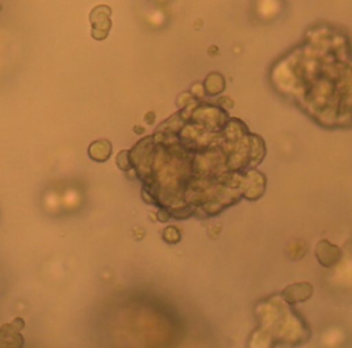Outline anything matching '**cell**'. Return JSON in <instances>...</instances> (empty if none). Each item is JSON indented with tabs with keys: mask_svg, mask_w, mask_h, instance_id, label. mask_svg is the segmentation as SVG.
<instances>
[{
	"mask_svg": "<svg viewBox=\"0 0 352 348\" xmlns=\"http://www.w3.org/2000/svg\"><path fill=\"white\" fill-rule=\"evenodd\" d=\"M349 58L348 33L329 22L315 23L300 44L274 63L271 81L318 122H324L330 113L349 118Z\"/></svg>",
	"mask_w": 352,
	"mask_h": 348,
	"instance_id": "1",
	"label": "cell"
},
{
	"mask_svg": "<svg viewBox=\"0 0 352 348\" xmlns=\"http://www.w3.org/2000/svg\"><path fill=\"white\" fill-rule=\"evenodd\" d=\"M111 8L106 4L95 6L89 12V22L92 26L91 34L95 40H104L111 29Z\"/></svg>",
	"mask_w": 352,
	"mask_h": 348,
	"instance_id": "2",
	"label": "cell"
},
{
	"mask_svg": "<svg viewBox=\"0 0 352 348\" xmlns=\"http://www.w3.org/2000/svg\"><path fill=\"white\" fill-rule=\"evenodd\" d=\"M312 294V285L309 283H297L286 287L282 293L285 300L290 304L298 303V301H305L309 298Z\"/></svg>",
	"mask_w": 352,
	"mask_h": 348,
	"instance_id": "3",
	"label": "cell"
},
{
	"mask_svg": "<svg viewBox=\"0 0 352 348\" xmlns=\"http://www.w3.org/2000/svg\"><path fill=\"white\" fill-rule=\"evenodd\" d=\"M316 254H318V260L324 267H330L331 264H334L338 260L340 249L327 241H320L316 248Z\"/></svg>",
	"mask_w": 352,
	"mask_h": 348,
	"instance_id": "4",
	"label": "cell"
},
{
	"mask_svg": "<svg viewBox=\"0 0 352 348\" xmlns=\"http://www.w3.org/2000/svg\"><path fill=\"white\" fill-rule=\"evenodd\" d=\"M88 154L92 160L103 162L106 161L110 154H111V143L106 139H100V140H95L91 143L89 149H88Z\"/></svg>",
	"mask_w": 352,
	"mask_h": 348,
	"instance_id": "5",
	"label": "cell"
},
{
	"mask_svg": "<svg viewBox=\"0 0 352 348\" xmlns=\"http://www.w3.org/2000/svg\"><path fill=\"white\" fill-rule=\"evenodd\" d=\"M204 85H205L204 87L205 92L214 96V95L220 94L224 89L226 81H224V77L220 73H210L209 76H206Z\"/></svg>",
	"mask_w": 352,
	"mask_h": 348,
	"instance_id": "6",
	"label": "cell"
},
{
	"mask_svg": "<svg viewBox=\"0 0 352 348\" xmlns=\"http://www.w3.org/2000/svg\"><path fill=\"white\" fill-rule=\"evenodd\" d=\"M116 162L118 165L120 169L122 171H128L131 169V161H129V150H122L118 153L117 158H116Z\"/></svg>",
	"mask_w": 352,
	"mask_h": 348,
	"instance_id": "7",
	"label": "cell"
},
{
	"mask_svg": "<svg viewBox=\"0 0 352 348\" xmlns=\"http://www.w3.org/2000/svg\"><path fill=\"white\" fill-rule=\"evenodd\" d=\"M164 239L168 241L169 243H175L180 239V234H179V230L173 226H169L166 227V230L164 231Z\"/></svg>",
	"mask_w": 352,
	"mask_h": 348,
	"instance_id": "8",
	"label": "cell"
},
{
	"mask_svg": "<svg viewBox=\"0 0 352 348\" xmlns=\"http://www.w3.org/2000/svg\"><path fill=\"white\" fill-rule=\"evenodd\" d=\"M205 88L201 85V84H194L192 88H191V95L195 98V99H202L205 96Z\"/></svg>",
	"mask_w": 352,
	"mask_h": 348,
	"instance_id": "9",
	"label": "cell"
},
{
	"mask_svg": "<svg viewBox=\"0 0 352 348\" xmlns=\"http://www.w3.org/2000/svg\"><path fill=\"white\" fill-rule=\"evenodd\" d=\"M157 216H158V219H160L161 221H168L169 217H170L169 212H166L165 209H161L160 212H157Z\"/></svg>",
	"mask_w": 352,
	"mask_h": 348,
	"instance_id": "10",
	"label": "cell"
},
{
	"mask_svg": "<svg viewBox=\"0 0 352 348\" xmlns=\"http://www.w3.org/2000/svg\"><path fill=\"white\" fill-rule=\"evenodd\" d=\"M151 116H153V113H151V111H148V114L146 116V120H147L148 122H151V121H153V117H151Z\"/></svg>",
	"mask_w": 352,
	"mask_h": 348,
	"instance_id": "11",
	"label": "cell"
}]
</instances>
